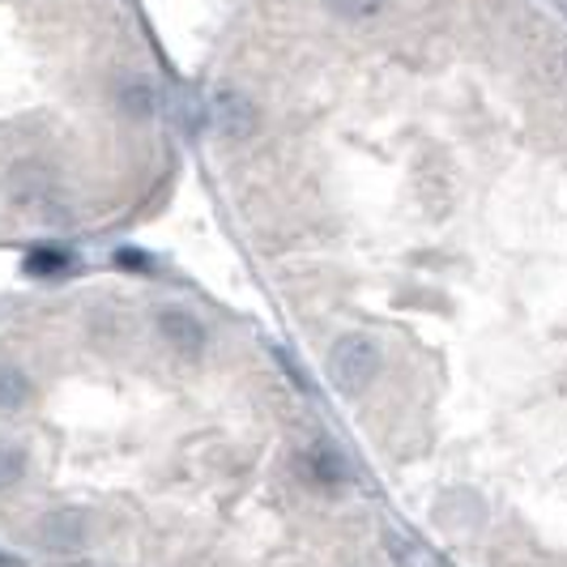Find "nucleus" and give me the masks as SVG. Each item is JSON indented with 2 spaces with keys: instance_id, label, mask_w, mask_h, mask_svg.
<instances>
[{
  "instance_id": "nucleus-7",
  "label": "nucleus",
  "mask_w": 567,
  "mask_h": 567,
  "mask_svg": "<svg viewBox=\"0 0 567 567\" xmlns=\"http://www.w3.org/2000/svg\"><path fill=\"white\" fill-rule=\"evenodd\" d=\"M116 98H120V107H125L132 120H150V116H154V86L141 82V77L125 82V86L116 90Z\"/></svg>"
},
{
  "instance_id": "nucleus-9",
  "label": "nucleus",
  "mask_w": 567,
  "mask_h": 567,
  "mask_svg": "<svg viewBox=\"0 0 567 567\" xmlns=\"http://www.w3.org/2000/svg\"><path fill=\"white\" fill-rule=\"evenodd\" d=\"M64 265H68V253L61 248H39L26 256V274H61Z\"/></svg>"
},
{
  "instance_id": "nucleus-11",
  "label": "nucleus",
  "mask_w": 567,
  "mask_h": 567,
  "mask_svg": "<svg viewBox=\"0 0 567 567\" xmlns=\"http://www.w3.org/2000/svg\"><path fill=\"white\" fill-rule=\"evenodd\" d=\"M116 260H120L125 269H150V260H146L141 253H116Z\"/></svg>"
},
{
  "instance_id": "nucleus-10",
  "label": "nucleus",
  "mask_w": 567,
  "mask_h": 567,
  "mask_svg": "<svg viewBox=\"0 0 567 567\" xmlns=\"http://www.w3.org/2000/svg\"><path fill=\"white\" fill-rule=\"evenodd\" d=\"M329 9L342 13V18H372L384 9V0H329Z\"/></svg>"
},
{
  "instance_id": "nucleus-8",
  "label": "nucleus",
  "mask_w": 567,
  "mask_h": 567,
  "mask_svg": "<svg viewBox=\"0 0 567 567\" xmlns=\"http://www.w3.org/2000/svg\"><path fill=\"white\" fill-rule=\"evenodd\" d=\"M22 473H26V452L0 440V491H9L13 482H22Z\"/></svg>"
},
{
  "instance_id": "nucleus-1",
  "label": "nucleus",
  "mask_w": 567,
  "mask_h": 567,
  "mask_svg": "<svg viewBox=\"0 0 567 567\" xmlns=\"http://www.w3.org/2000/svg\"><path fill=\"white\" fill-rule=\"evenodd\" d=\"M379 363H384L379 346L367 333H346V338H338L333 350H329V376L350 397H359L379 376Z\"/></svg>"
},
{
  "instance_id": "nucleus-6",
  "label": "nucleus",
  "mask_w": 567,
  "mask_h": 567,
  "mask_svg": "<svg viewBox=\"0 0 567 567\" xmlns=\"http://www.w3.org/2000/svg\"><path fill=\"white\" fill-rule=\"evenodd\" d=\"M303 473L320 482V486H338V482H346V466H342V457L338 452H329V448H312V452H303Z\"/></svg>"
},
{
  "instance_id": "nucleus-5",
  "label": "nucleus",
  "mask_w": 567,
  "mask_h": 567,
  "mask_svg": "<svg viewBox=\"0 0 567 567\" xmlns=\"http://www.w3.org/2000/svg\"><path fill=\"white\" fill-rule=\"evenodd\" d=\"M31 402V376L18 363H0V414L22 410Z\"/></svg>"
},
{
  "instance_id": "nucleus-3",
  "label": "nucleus",
  "mask_w": 567,
  "mask_h": 567,
  "mask_svg": "<svg viewBox=\"0 0 567 567\" xmlns=\"http://www.w3.org/2000/svg\"><path fill=\"white\" fill-rule=\"evenodd\" d=\"M214 125H218L222 137L239 141L256 128V107L253 98H244L239 90H218L214 95Z\"/></svg>"
},
{
  "instance_id": "nucleus-2",
  "label": "nucleus",
  "mask_w": 567,
  "mask_h": 567,
  "mask_svg": "<svg viewBox=\"0 0 567 567\" xmlns=\"http://www.w3.org/2000/svg\"><path fill=\"white\" fill-rule=\"evenodd\" d=\"M34 537H39L47 550H82L86 537H90V516L77 512V507H56V512L39 516Z\"/></svg>"
},
{
  "instance_id": "nucleus-4",
  "label": "nucleus",
  "mask_w": 567,
  "mask_h": 567,
  "mask_svg": "<svg viewBox=\"0 0 567 567\" xmlns=\"http://www.w3.org/2000/svg\"><path fill=\"white\" fill-rule=\"evenodd\" d=\"M158 333L171 342V346L180 350L184 359H196L201 350H205V329H201V320L189 312H180V308H167V312H158Z\"/></svg>"
}]
</instances>
